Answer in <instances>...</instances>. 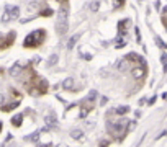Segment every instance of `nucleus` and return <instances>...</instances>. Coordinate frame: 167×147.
Masks as SVG:
<instances>
[{
    "label": "nucleus",
    "instance_id": "a878e982",
    "mask_svg": "<svg viewBox=\"0 0 167 147\" xmlns=\"http://www.w3.org/2000/svg\"><path fill=\"white\" fill-rule=\"evenodd\" d=\"M164 66H166V67H164V72H167V62L164 64Z\"/></svg>",
    "mask_w": 167,
    "mask_h": 147
},
{
    "label": "nucleus",
    "instance_id": "6ab92c4d",
    "mask_svg": "<svg viewBox=\"0 0 167 147\" xmlns=\"http://www.w3.org/2000/svg\"><path fill=\"white\" fill-rule=\"evenodd\" d=\"M28 7H30V8H35V7H38V0H31L30 3H28Z\"/></svg>",
    "mask_w": 167,
    "mask_h": 147
},
{
    "label": "nucleus",
    "instance_id": "39448f33",
    "mask_svg": "<svg viewBox=\"0 0 167 147\" xmlns=\"http://www.w3.org/2000/svg\"><path fill=\"white\" fill-rule=\"evenodd\" d=\"M20 72H21V66H20V64L12 66V69H10V75L12 77H18V75H20Z\"/></svg>",
    "mask_w": 167,
    "mask_h": 147
},
{
    "label": "nucleus",
    "instance_id": "5701e85b",
    "mask_svg": "<svg viewBox=\"0 0 167 147\" xmlns=\"http://www.w3.org/2000/svg\"><path fill=\"white\" fill-rule=\"evenodd\" d=\"M3 103H5V98H3V95H0V108L3 106Z\"/></svg>",
    "mask_w": 167,
    "mask_h": 147
},
{
    "label": "nucleus",
    "instance_id": "9d476101",
    "mask_svg": "<svg viewBox=\"0 0 167 147\" xmlns=\"http://www.w3.org/2000/svg\"><path fill=\"white\" fill-rule=\"evenodd\" d=\"M71 136L74 137V139H82L84 132H82L80 129H72V131H71Z\"/></svg>",
    "mask_w": 167,
    "mask_h": 147
},
{
    "label": "nucleus",
    "instance_id": "1a4fd4ad",
    "mask_svg": "<svg viewBox=\"0 0 167 147\" xmlns=\"http://www.w3.org/2000/svg\"><path fill=\"white\" fill-rule=\"evenodd\" d=\"M10 16H12V20H16V18L20 16V8H18V7H13L10 10Z\"/></svg>",
    "mask_w": 167,
    "mask_h": 147
},
{
    "label": "nucleus",
    "instance_id": "4468645a",
    "mask_svg": "<svg viewBox=\"0 0 167 147\" xmlns=\"http://www.w3.org/2000/svg\"><path fill=\"white\" fill-rule=\"evenodd\" d=\"M130 111V108L128 106H120V108H117V114H125V113H128Z\"/></svg>",
    "mask_w": 167,
    "mask_h": 147
},
{
    "label": "nucleus",
    "instance_id": "423d86ee",
    "mask_svg": "<svg viewBox=\"0 0 167 147\" xmlns=\"http://www.w3.org/2000/svg\"><path fill=\"white\" fill-rule=\"evenodd\" d=\"M21 121H23V116H21V114H15V116L12 118V124H13V126H21Z\"/></svg>",
    "mask_w": 167,
    "mask_h": 147
},
{
    "label": "nucleus",
    "instance_id": "6e6552de",
    "mask_svg": "<svg viewBox=\"0 0 167 147\" xmlns=\"http://www.w3.org/2000/svg\"><path fill=\"white\" fill-rule=\"evenodd\" d=\"M126 67H128V61H126V59H121V61L117 62V69H118V70H126Z\"/></svg>",
    "mask_w": 167,
    "mask_h": 147
},
{
    "label": "nucleus",
    "instance_id": "f03ea898",
    "mask_svg": "<svg viewBox=\"0 0 167 147\" xmlns=\"http://www.w3.org/2000/svg\"><path fill=\"white\" fill-rule=\"evenodd\" d=\"M40 36H44V31H43V30L33 31L31 35H28V38L25 39L23 46H25V47H35V46H38L41 43V39H36V38H40Z\"/></svg>",
    "mask_w": 167,
    "mask_h": 147
},
{
    "label": "nucleus",
    "instance_id": "a211bd4d",
    "mask_svg": "<svg viewBox=\"0 0 167 147\" xmlns=\"http://www.w3.org/2000/svg\"><path fill=\"white\" fill-rule=\"evenodd\" d=\"M87 114H89V108H87V106H84V108L80 110V118H85Z\"/></svg>",
    "mask_w": 167,
    "mask_h": 147
},
{
    "label": "nucleus",
    "instance_id": "7ed1b4c3",
    "mask_svg": "<svg viewBox=\"0 0 167 147\" xmlns=\"http://www.w3.org/2000/svg\"><path fill=\"white\" fill-rule=\"evenodd\" d=\"M144 74H146V69H144V66H138L134 67L131 70V75L134 77V79H142L144 77Z\"/></svg>",
    "mask_w": 167,
    "mask_h": 147
},
{
    "label": "nucleus",
    "instance_id": "f3484780",
    "mask_svg": "<svg viewBox=\"0 0 167 147\" xmlns=\"http://www.w3.org/2000/svg\"><path fill=\"white\" fill-rule=\"evenodd\" d=\"M97 10H98V2H97V0H93V2L90 3V12H93V13H95Z\"/></svg>",
    "mask_w": 167,
    "mask_h": 147
},
{
    "label": "nucleus",
    "instance_id": "b1692460",
    "mask_svg": "<svg viewBox=\"0 0 167 147\" xmlns=\"http://www.w3.org/2000/svg\"><path fill=\"white\" fill-rule=\"evenodd\" d=\"M100 103L103 105V103H106V96H102V100H100Z\"/></svg>",
    "mask_w": 167,
    "mask_h": 147
},
{
    "label": "nucleus",
    "instance_id": "9b49d317",
    "mask_svg": "<svg viewBox=\"0 0 167 147\" xmlns=\"http://www.w3.org/2000/svg\"><path fill=\"white\" fill-rule=\"evenodd\" d=\"M57 61H59V56H57V54H52V56H49V59H48V64H49V66H56Z\"/></svg>",
    "mask_w": 167,
    "mask_h": 147
},
{
    "label": "nucleus",
    "instance_id": "f8f14e48",
    "mask_svg": "<svg viewBox=\"0 0 167 147\" xmlns=\"http://www.w3.org/2000/svg\"><path fill=\"white\" fill-rule=\"evenodd\" d=\"M8 21H12V16H10V12L7 10V12H3V15H2V23H8Z\"/></svg>",
    "mask_w": 167,
    "mask_h": 147
},
{
    "label": "nucleus",
    "instance_id": "0eeeda50",
    "mask_svg": "<svg viewBox=\"0 0 167 147\" xmlns=\"http://www.w3.org/2000/svg\"><path fill=\"white\" fill-rule=\"evenodd\" d=\"M77 39H79V35H74V36H71V39L67 41V49H69V51L74 47V44L77 43Z\"/></svg>",
    "mask_w": 167,
    "mask_h": 147
},
{
    "label": "nucleus",
    "instance_id": "2eb2a0df",
    "mask_svg": "<svg viewBox=\"0 0 167 147\" xmlns=\"http://www.w3.org/2000/svg\"><path fill=\"white\" fill-rule=\"evenodd\" d=\"M46 123H48V124H51V126H56V118H54V114H52V116H46Z\"/></svg>",
    "mask_w": 167,
    "mask_h": 147
},
{
    "label": "nucleus",
    "instance_id": "aec40b11",
    "mask_svg": "<svg viewBox=\"0 0 167 147\" xmlns=\"http://www.w3.org/2000/svg\"><path fill=\"white\" fill-rule=\"evenodd\" d=\"M41 15H44V16H49V15H52V10H44Z\"/></svg>",
    "mask_w": 167,
    "mask_h": 147
},
{
    "label": "nucleus",
    "instance_id": "412c9836",
    "mask_svg": "<svg viewBox=\"0 0 167 147\" xmlns=\"http://www.w3.org/2000/svg\"><path fill=\"white\" fill-rule=\"evenodd\" d=\"M161 61L164 62V64H166V62H167V54H166V52H164V54H162V56H161Z\"/></svg>",
    "mask_w": 167,
    "mask_h": 147
},
{
    "label": "nucleus",
    "instance_id": "20e7f679",
    "mask_svg": "<svg viewBox=\"0 0 167 147\" xmlns=\"http://www.w3.org/2000/svg\"><path fill=\"white\" fill-rule=\"evenodd\" d=\"M62 88H64V90H72V88H74V79H72V77H67L66 80L62 82Z\"/></svg>",
    "mask_w": 167,
    "mask_h": 147
},
{
    "label": "nucleus",
    "instance_id": "ddd939ff",
    "mask_svg": "<svg viewBox=\"0 0 167 147\" xmlns=\"http://www.w3.org/2000/svg\"><path fill=\"white\" fill-rule=\"evenodd\" d=\"M38 137H40V132L36 131V132H33V134H30V136H26L25 141H35V139H38Z\"/></svg>",
    "mask_w": 167,
    "mask_h": 147
},
{
    "label": "nucleus",
    "instance_id": "bb28decb",
    "mask_svg": "<svg viewBox=\"0 0 167 147\" xmlns=\"http://www.w3.org/2000/svg\"><path fill=\"white\" fill-rule=\"evenodd\" d=\"M162 12H164V13H167V7H166V8H164V10H162Z\"/></svg>",
    "mask_w": 167,
    "mask_h": 147
},
{
    "label": "nucleus",
    "instance_id": "dca6fc26",
    "mask_svg": "<svg viewBox=\"0 0 167 147\" xmlns=\"http://www.w3.org/2000/svg\"><path fill=\"white\" fill-rule=\"evenodd\" d=\"M95 98H97V91H93V90H92L90 93L87 95V102H93Z\"/></svg>",
    "mask_w": 167,
    "mask_h": 147
},
{
    "label": "nucleus",
    "instance_id": "4be33fe9",
    "mask_svg": "<svg viewBox=\"0 0 167 147\" xmlns=\"http://www.w3.org/2000/svg\"><path fill=\"white\" fill-rule=\"evenodd\" d=\"M98 147H108V141H102Z\"/></svg>",
    "mask_w": 167,
    "mask_h": 147
},
{
    "label": "nucleus",
    "instance_id": "393cba45",
    "mask_svg": "<svg viewBox=\"0 0 167 147\" xmlns=\"http://www.w3.org/2000/svg\"><path fill=\"white\" fill-rule=\"evenodd\" d=\"M36 147H49V144H43V146H36Z\"/></svg>",
    "mask_w": 167,
    "mask_h": 147
},
{
    "label": "nucleus",
    "instance_id": "f257e3e1",
    "mask_svg": "<svg viewBox=\"0 0 167 147\" xmlns=\"http://www.w3.org/2000/svg\"><path fill=\"white\" fill-rule=\"evenodd\" d=\"M67 18H69V3L67 0H64L61 3V8H59V15H57V21H56V33L59 36H64L67 33V28H69V23H67Z\"/></svg>",
    "mask_w": 167,
    "mask_h": 147
}]
</instances>
